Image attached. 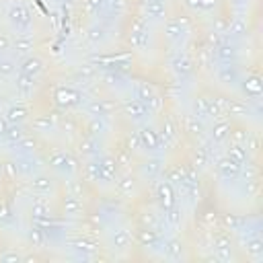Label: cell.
<instances>
[{"label":"cell","instance_id":"24","mask_svg":"<svg viewBox=\"0 0 263 263\" xmlns=\"http://www.w3.org/2000/svg\"><path fill=\"white\" fill-rule=\"evenodd\" d=\"M132 240H134V236L125 228H117L111 232V247L117 251H127L132 247Z\"/></svg>","mask_w":263,"mask_h":263},{"label":"cell","instance_id":"47","mask_svg":"<svg viewBox=\"0 0 263 263\" xmlns=\"http://www.w3.org/2000/svg\"><path fill=\"white\" fill-rule=\"evenodd\" d=\"M16 148L21 150V154H33V152L37 150V140H35L33 136H25V138L16 144Z\"/></svg>","mask_w":263,"mask_h":263},{"label":"cell","instance_id":"53","mask_svg":"<svg viewBox=\"0 0 263 263\" xmlns=\"http://www.w3.org/2000/svg\"><path fill=\"white\" fill-rule=\"evenodd\" d=\"M10 47H12V35L6 31H0V53L8 51Z\"/></svg>","mask_w":263,"mask_h":263},{"label":"cell","instance_id":"9","mask_svg":"<svg viewBox=\"0 0 263 263\" xmlns=\"http://www.w3.org/2000/svg\"><path fill=\"white\" fill-rule=\"evenodd\" d=\"M136 240L140 247L144 249H160L162 247V234L156 230V228H150V226H140L138 232H136Z\"/></svg>","mask_w":263,"mask_h":263},{"label":"cell","instance_id":"10","mask_svg":"<svg viewBox=\"0 0 263 263\" xmlns=\"http://www.w3.org/2000/svg\"><path fill=\"white\" fill-rule=\"evenodd\" d=\"M216 173H218V177L224 179V181H236V179L240 177V164L234 162V160L228 158V156H222V158L216 162Z\"/></svg>","mask_w":263,"mask_h":263},{"label":"cell","instance_id":"50","mask_svg":"<svg viewBox=\"0 0 263 263\" xmlns=\"http://www.w3.org/2000/svg\"><path fill=\"white\" fill-rule=\"evenodd\" d=\"M66 189H68V193H72V195H76V197H82L84 191H86L84 181H80V179H70V181L66 183Z\"/></svg>","mask_w":263,"mask_h":263},{"label":"cell","instance_id":"43","mask_svg":"<svg viewBox=\"0 0 263 263\" xmlns=\"http://www.w3.org/2000/svg\"><path fill=\"white\" fill-rule=\"evenodd\" d=\"M86 39H88L90 45L103 43V41H105V27H103V25H92V27L88 29V33H86Z\"/></svg>","mask_w":263,"mask_h":263},{"label":"cell","instance_id":"6","mask_svg":"<svg viewBox=\"0 0 263 263\" xmlns=\"http://www.w3.org/2000/svg\"><path fill=\"white\" fill-rule=\"evenodd\" d=\"M212 58H216L220 64H236V58H238L236 43H232L230 39L218 41L212 49Z\"/></svg>","mask_w":263,"mask_h":263},{"label":"cell","instance_id":"29","mask_svg":"<svg viewBox=\"0 0 263 263\" xmlns=\"http://www.w3.org/2000/svg\"><path fill=\"white\" fill-rule=\"evenodd\" d=\"M230 129H232L230 121L218 119V121L212 125V129H210V140H212V142H224V140H228Z\"/></svg>","mask_w":263,"mask_h":263},{"label":"cell","instance_id":"44","mask_svg":"<svg viewBox=\"0 0 263 263\" xmlns=\"http://www.w3.org/2000/svg\"><path fill=\"white\" fill-rule=\"evenodd\" d=\"M55 125V115H39V117H35L33 119V127L35 129H39V132H47V129H51Z\"/></svg>","mask_w":263,"mask_h":263},{"label":"cell","instance_id":"42","mask_svg":"<svg viewBox=\"0 0 263 263\" xmlns=\"http://www.w3.org/2000/svg\"><path fill=\"white\" fill-rule=\"evenodd\" d=\"M222 222H224V226H226L228 230H236V232H240L242 226L247 224V218H242V216H234V214H224Z\"/></svg>","mask_w":263,"mask_h":263},{"label":"cell","instance_id":"2","mask_svg":"<svg viewBox=\"0 0 263 263\" xmlns=\"http://www.w3.org/2000/svg\"><path fill=\"white\" fill-rule=\"evenodd\" d=\"M134 95H136V99L140 103L146 105V109L150 113H160L162 111V99L148 82H136L134 84Z\"/></svg>","mask_w":263,"mask_h":263},{"label":"cell","instance_id":"11","mask_svg":"<svg viewBox=\"0 0 263 263\" xmlns=\"http://www.w3.org/2000/svg\"><path fill=\"white\" fill-rule=\"evenodd\" d=\"M43 70H45V62H43L39 55H35V53L25 55V58L21 60V64H18V72H25V74H29V76H33V78L41 76Z\"/></svg>","mask_w":263,"mask_h":263},{"label":"cell","instance_id":"35","mask_svg":"<svg viewBox=\"0 0 263 263\" xmlns=\"http://www.w3.org/2000/svg\"><path fill=\"white\" fill-rule=\"evenodd\" d=\"M173 70L177 72V76L185 78V76H189V74L193 72V64H191L189 58H185V55H177L175 62H173Z\"/></svg>","mask_w":263,"mask_h":263},{"label":"cell","instance_id":"19","mask_svg":"<svg viewBox=\"0 0 263 263\" xmlns=\"http://www.w3.org/2000/svg\"><path fill=\"white\" fill-rule=\"evenodd\" d=\"M162 249H164V257L168 261H181L183 259V253H185V247L181 242V238L177 236H168L162 240Z\"/></svg>","mask_w":263,"mask_h":263},{"label":"cell","instance_id":"22","mask_svg":"<svg viewBox=\"0 0 263 263\" xmlns=\"http://www.w3.org/2000/svg\"><path fill=\"white\" fill-rule=\"evenodd\" d=\"M72 249H74L82 259H92L99 247H97L95 240H90V238H86V236H78L76 240H72Z\"/></svg>","mask_w":263,"mask_h":263},{"label":"cell","instance_id":"38","mask_svg":"<svg viewBox=\"0 0 263 263\" xmlns=\"http://www.w3.org/2000/svg\"><path fill=\"white\" fill-rule=\"evenodd\" d=\"M136 185H138V181H136V177H132L129 173H125V175L119 177V181H117V189H119L121 195H132V193L136 191Z\"/></svg>","mask_w":263,"mask_h":263},{"label":"cell","instance_id":"7","mask_svg":"<svg viewBox=\"0 0 263 263\" xmlns=\"http://www.w3.org/2000/svg\"><path fill=\"white\" fill-rule=\"evenodd\" d=\"M119 111H121V115L129 117L132 121H142L146 115H150V111L146 109V105L140 103L136 97L134 99H123L119 103Z\"/></svg>","mask_w":263,"mask_h":263},{"label":"cell","instance_id":"15","mask_svg":"<svg viewBox=\"0 0 263 263\" xmlns=\"http://www.w3.org/2000/svg\"><path fill=\"white\" fill-rule=\"evenodd\" d=\"M62 214L68 216V218H78L84 214V205H82V199L72 195V193H66L62 197Z\"/></svg>","mask_w":263,"mask_h":263},{"label":"cell","instance_id":"51","mask_svg":"<svg viewBox=\"0 0 263 263\" xmlns=\"http://www.w3.org/2000/svg\"><path fill=\"white\" fill-rule=\"evenodd\" d=\"M105 6H107V10H111L115 14H121L127 8V0H105Z\"/></svg>","mask_w":263,"mask_h":263},{"label":"cell","instance_id":"18","mask_svg":"<svg viewBox=\"0 0 263 263\" xmlns=\"http://www.w3.org/2000/svg\"><path fill=\"white\" fill-rule=\"evenodd\" d=\"M216 76L222 84H228V86H236L240 82V70L236 68V64H222Z\"/></svg>","mask_w":263,"mask_h":263},{"label":"cell","instance_id":"17","mask_svg":"<svg viewBox=\"0 0 263 263\" xmlns=\"http://www.w3.org/2000/svg\"><path fill=\"white\" fill-rule=\"evenodd\" d=\"M80 97H82V92L76 90V88H72V86H64V88H60V90L55 92L58 105H60V107H66V109L80 105Z\"/></svg>","mask_w":263,"mask_h":263},{"label":"cell","instance_id":"45","mask_svg":"<svg viewBox=\"0 0 263 263\" xmlns=\"http://www.w3.org/2000/svg\"><path fill=\"white\" fill-rule=\"evenodd\" d=\"M105 129H107V125H105L103 117H90V121L86 123V132H88V136H90V138H95L97 134L101 136Z\"/></svg>","mask_w":263,"mask_h":263},{"label":"cell","instance_id":"25","mask_svg":"<svg viewBox=\"0 0 263 263\" xmlns=\"http://www.w3.org/2000/svg\"><path fill=\"white\" fill-rule=\"evenodd\" d=\"M4 117L8 119V123H25L29 119V107L25 103H16V105H10L4 113Z\"/></svg>","mask_w":263,"mask_h":263},{"label":"cell","instance_id":"56","mask_svg":"<svg viewBox=\"0 0 263 263\" xmlns=\"http://www.w3.org/2000/svg\"><path fill=\"white\" fill-rule=\"evenodd\" d=\"M216 6V0H199V6L197 8H203V10H212Z\"/></svg>","mask_w":263,"mask_h":263},{"label":"cell","instance_id":"58","mask_svg":"<svg viewBox=\"0 0 263 263\" xmlns=\"http://www.w3.org/2000/svg\"><path fill=\"white\" fill-rule=\"evenodd\" d=\"M154 2H164V0H154Z\"/></svg>","mask_w":263,"mask_h":263},{"label":"cell","instance_id":"4","mask_svg":"<svg viewBox=\"0 0 263 263\" xmlns=\"http://www.w3.org/2000/svg\"><path fill=\"white\" fill-rule=\"evenodd\" d=\"M47 164H49L55 173L66 175V177H72V175L76 173V160H74L68 152H64V150L51 152V154L47 156Z\"/></svg>","mask_w":263,"mask_h":263},{"label":"cell","instance_id":"12","mask_svg":"<svg viewBox=\"0 0 263 263\" xmlns=\"http://www.w3.org/2000/svg\"><path fill=\"white\" fill-rule=\"evenodd\" d=\"M158 136H160V142H162L164 148L173 146L179 140V127H177V123L171 117H164L162 123H160V127H158Z\"/></svg>","mask_w":263,"mask_h":263},{"label":"cell","instance_id":"28","mask_svg":"<svg viewBox=\"0 0 263 263\" xmlns=\"http://www.w3.org/2000/svg\"><path fill=\"white\" fill-rule=\"evenodd\" d=\"M99 164H101V168H103V175H105L107 183L117 179V166H119V164H117V160H115L113 154H103V156H99Z\"/></svg>","mask_w":263,"mask_h":263},{"label":"cell","instance_id":"39","mask_svg":"<svg viewBox=\"0 0 263 263\" xmlns=\"http://www.w3.org/2000/svg\"><path fill=\"white\" fill-rule=\"evenodd\" d=\"M181 220H183V214H181V210H179L177 203L164 212V224L168 228H179L181 226Z\"/></svg>","mask_w":263,"mask_h":263},{"label":"cell","instance_id":"14","mask_svg":"<svg viewBox=\"0 0 263 263\" xmlns=\"http://www.w3.org/2000/svg\"><path fill=\"white\" fill-rule=\"evenodd\" d=\"M29 179H31V181H29V187H31L35 193H39V195H45V193L53 191V187H55L53 177H49V175H45V173H35V175L29 177Z\"/></svg>","mask_w":263,"mask_h":263},{"label":"cell","instance_id":"36","mask_svg":"<svg viewBox=\"0 0 263 263\" xmlns=\"http://www.w3.org/2000/svg\"><path fill=\"white\" fill-rule=\"evenodd\" d=\"M144 12H146V16H150V18H162V16L166 14V6H164V2L146 0V4H144Z\"/></svg>","mask_w":263,"mask_h":263},{"label":"cell","instance_id":"57","mask_svg":"<svg viewBox=\"0 0 263 263\" xmlns=\"http://www.w3.org/2000/svg\"><path fill=\"white\" fill-rule=\"evenodd\" d=\"M185 4L191 6V8H197L199 6V0H185Z\"/></svg>","mask_w":263,"mask_h":263},{"label":"cell","instance_id":"27","mask_svg":"<svg viewBox=\"0 0 263 263\" xmlns=\"http://www.w3.org/2000/svg\"><path fill=\"white\" fill-rule=\"evenodd\" d=\"M245 251L249 255V259L253 261H261L263 259V240L259 238V234H251L245 240Z\"/></svg>","mask_w":263,"mask_h":263},{"label":"cell","instance_id":"23","mask_svg":"<svg viewBox=\"0 0 263 263\" xmlns=\"http://www.w3.org/2000/svg\"><path fill=\"white\" fill-rule=\"evenodd\" d=\"M140 173L144 179H156L162 173V158L158 156H150L140 164Z\"/></svg>","mask_w":263,"mask_h":263},{"label":"cell","instance_id":"34","mask_svg":"<svg viewBox=\"0 0 263 263\" xmlns=\"http://www.w3.org/2000/svg\"><path fill=\"white\" fill-rule=\"evenodd\" d=\"M16 60L6 55V53H0V78H12L16 74Z\"/></svg>","mask_w":263,"mask_h":263},{"label":"cell","instance_id":"3","mask_svg":"<svg viewBox=\"0 0 263 263\" xmlns=\"http://www.w3.org/2000/svg\"><path fill=\"white\" fill-rule=\"evenodd\" d=\"M154 199L158 203V208L162 212H166L168 208H173L177 203V191H175V185L166 179H160L156 185H154Z\"/></svg>","mask_w":263,"mask_h":263},{"label":"cell","instance_id":"55","mask_svg":"<svg viewBox=\"0 0 263 263\" xmlns=\"http://www.w3.org/2000/svg\"><path fill=\"white\" fill-rule=\"evenodd\" d=\"M8 127H10V123H8V119H6L4 115H0V138H4V136H6V132H8Z\"/></svg>","mask_w":263,"mask_h":263},{"label":"cell","instance_id":"31","mask_svg":"<svg viewBox=\"0 0 263 263\" xmlns=\"http://www.w3.org/2000/svg\"><path fill=\"white\" fill-rule=\"evenodd\" d=\"M240 82H242L245 95L249 99H253V101H259V97H261V80H259V76H249V78H245Z\"/></svg>","mask_w":263,"mask_h":263},{"label":"cell","instance_id":"16","mask_svg":"<svg viewBox=\"0 0 263 263\" xmlns=\"http://www.w3.org/2000/svg\"><path fill=\"white\" fill-rule=\"evenodd\" d=\"M16 55H29V53H33V49H35V37L31 35V33H23V35H16V37H12V47H10Z\"/></svg>","mask_w":263,"mask_h":263},{"label":"cell","instance_id":"40","mask_svg":"<svg viewBox=\"0 0 263 263\" xmlns=\"http://www.w3.org/2000/svg\"><path fill=\"white\" fill-rule=\"evenodd\" d=\"M181 35H183L181 21L173 18V21H168V23L164 25V37H166L168 41H177V39H181Z\"/></svg>","mask_w":263,"mask_h":263},{"label":"cell","instance_id":"13","mask_svg":"<svg viewBox=\"0 0 263 263\" xmlns=\"http://www.w3.org/2000/svg\"><path fill=\"white\" fill-rule=\"evenodd\" d=\"M113 109H117V105L109 99H90L86 105V111L90 117H107L113 113Z\"/></svg>","mask_w":263,"mask_h":263},{"label":"cell","instance_id":"46","mask_svg":"<svg viewBox=\"0 0 263 263\" xmlns=\"http://www.w3.org/2000/svg\"><path fill=\"white\" fill-rule=\"evenodd\" d=\"M2 175H4V181H8V183L16 181V177L21 175L18 173V166H16V160H6L2 164Z\"/></svg>","mask_w":263,"mask_h":263},{"label":"cell","instance_id":"48","mask_svg":"<svg viewBox=\"0 0 263 263\" xmlns=\"http://www.w3.org/2000/svg\"><path fill=\"white\" fill-rule=\"evenodd\" d=\"M14 222V212H12V205L6 203V201H0V224L6 226V224H12Z\"/></svg>","mask_w":263,"mask_h":263},{"label":"cell","instance_id":"26","mask_svg":"<svg viewBox=\"0 0 263 263\" xmlns=\"http://www.w3.org/2000/svg\"><path fill=\"white\" fill-rule=\"evenodd\" d=\"M82 177H84V181H88V183H99V181H105V183H107V179H105V175H103V168H101V164H99V158H97V160H88V162L84 164Z\"/></svg>","mask_w":263,"mask_h":263},{"label":"cell","instance_id":"30","mask_svg":"<svg viewBox=\"0 0 263 263\" xmlns=\"http://www.w3.org/2000/svg\"><path fill=\"white\" fill-rule=\"evenodd\" d=\"M226 156L228 158H232L234 162H238L240 166L249 160V150H247V146L245 144H238V142H232L228 148H226Z\"/></svg>","mask_w":263,"mask_h":263},{"label":"cell","instance_id":"1","mask_svg":"<svg viewBox=\"0 0 263 263\" xmlns=\"http://www.w3.org/2000/svg\"><path fill=\"white\" fill-rule=\"evenodd\" d=\"M6 18L12 27V31H16V35H23V33H31V27H33V14L31 10L23 4V2H12L6 10Z\"/></svg>","mask_w":263,"mask_h":263},{"label":"cell","instance_id":"32","mask_svg":"<svg viewBox=\"0 0 263 263\" xmlns=\"http://www.w3.org/2000/svg\"><path fill=\"white\" fill-rule=\"evenodd\" d=\"M27 240H29L31 247L41 249V247H45V242H47V234H45V230H43L41 226L33 224V226L27 230Z\"/></svg>","mask_w":263,"mask_h":263},{"label":"cell","instance_id":"49","mask_svg":"<svg viewBox=\"0 0 263 263\" xmlns=\"http://www.w3.org/2000/svg\"><path fill=\"white\" fill-rule=\"evenodd\" d=\"M105 8V0H84V12L88 16H97L99 12H103Z\"/></svg>","mask_w":263,"mask_h":263},{"label":"cell","instance_id":"8","mask_svg":"<svg viewBox=\"0 0 263 263\" xmlns=\"http://www.w3.org/2000/svg\"><path fill=\"white\" fill-rule=\"evenodd\" d=\"M138 138H140V146H142L146 152H158V150L162 148L158 129L152 127V125H142L140 132H138Z\"/></svg>","mask_w":263,"mask_h":263},{"label":"cell","instance_id":"54","mask_svg":"<svg viewBox=\"0 0 263 263\" xmlns=\"http://www.w3.org/2000/svg\"><path fill=\"white\" fill-rule=\"evenodd\" d=\"M0 261H23V255H18L16 251H10V253L0 255Z\"/></svg>","mask_w":263,"mask_h":263},{"label":"cell","instance_id":"41","mask_svg":"<svg viewBox=\"0 0 263 263\" xmlns=\"http://www.w3.org/2000/svg\"><path fill=\"white\" fill-rule=\"evenodd\" d=\"M23 123H10V127H8V132H6V136H4V140L8 142V144H12V146H16L27 134L23 132V127H21Z\"/></svg>","mask_w":263,"mask_h":263},{"label":"cell","instance_id":"20","mask_svg":"<svg viewBox=\"0 0 263 263\" xmlns=\"http://www.w3.org/2000/svg\"><path fill=\"white\" fill-rule=\"evenodd\" d=\"M29 212H31L33 222H37V220H45V218L53 216V214H51V208H49V201L43 199V195H39V193H35V199H33Z\"/></svg>","mask_w":263,"mask_h":263},{"label":"cell","instance_id":"37","mask_svg":"<svg viewBox=\"0 0 263 263\" xmlns=\"http://www.w3.org/2000/svg\"><path fill=\"white\" fill-rule=\"evenodd\" d=\"M78 150H80V154H82V156H88V158L99 156V150H97V140H95V138H90V136H84V138L80 140Z\"/></svg>","mask_w":263,"mask_h":263},{"label":"cell","instance_id":"5","mask_svg":"<svg viewBox=\"0 0 263 263\" xmlns=\"http://www.w3.org/2000/svg\"><path fill=\"white\" fill-rule=\"evenodd\" d=\"M212 249H214V259L218 261H230L232 259V240L226 230H218L212 236Z\"/></svg>","mask_w":263,"mask_h":263},{"label":"cell","instance_id":"33","mask_svg":"<svg viewBox=\"0 0 263 263\" xmlns=\"http://www.w3.org/2000/svg\"><path fill=\"white\" fill-rule=\"evenodd\" d=\"M185 132L189 136H193V138H203L205 136V127H203L201 119L195 117V115H187L185 117Z\"/></svg>","mask_w":263,"mask_h":263},{"label":"cell","instance_id":"52","mask_svg":"<svg viewBox=\"0 0 263 263\" xmlns=\"http://www.w3.org/2000/svg\"><path fill=\"white\" fill-rule=\"evenodd\" d=\"M228 33H230V35H234V37L245 35V33H247V23H245V21H240V18H236L234 23H230Z\"/></svg>","mask_w":263,"mask_h":263},{"label":"cell","instance_id":"21","mask_svg":"<svg viewBox=\"0 0 263 263\" xmlns=\"http://www.w3.org/2000/svg\"><path fill=\"white\" fill-rule=\"evenodd\" d=\"M35 80H37V78L29 76V74H25V72H18L16 78H14V90H16V95H21V97L33 95V90H35V86H37Z\"/></svg>","mask_w":263,"mask_h":263}]
</instances>
